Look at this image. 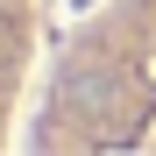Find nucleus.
Returning <instances> with one entry per match:
<instances>
[{
  "mask_svg": "<svg viewBox=\"0 0 156 156\" xmlns=\"http://www.w3.org/2000/svg\"><path fill=\"white\" fill-rule=\"evenodd\" d=\"M36 156H156V0H99L64 36Z\"/></svg>",
  "mask_w": 156,
  "mask_h": 156,
  "instance_id": "f257e3e1",
  "label": "nucleus"
},
{
  "mask_svg": "<svg viewBox=\"0 0 156 156\" xmlns=\"http://www.w3.org/2000/svg\"><path fill=\"white\" fill-rule=\"evenodd\" d=\"M21 57H29V0H0V114L21 85Z\"/></svg>",
  "mask_w": 156,
  "mask_h": 156,
  "instance_id": "f03ea898",
  "label": "nucleus"
}]
</instances>
